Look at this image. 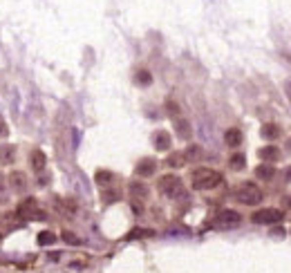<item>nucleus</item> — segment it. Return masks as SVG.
I'll use <instances>...</instances> for the list:
<instances>
[{
	"mask_svg": "<svg viewBox=\"0 0 291 273\" xmlns=\"http://www.w3.org/2000/svg\"><path fill=\"white\" fill-rule=\"evenodd\" d=\"M166 106H168V112H171V114H177V112H179V108H177L175 103H173V101H168Z\"/></svg>",
	"mask_w": 291,
	"mask_h": 273,
	"instance_id": "nucleus-26",
	"label": "nucleus"
},
{
	"mask_svg": "<svg viewBox=\"0 0 291 273\" xmlns=\"http://www.w3.org/2000/svg\"><path fill=\"white\" fill-rule=\"evenodd\" d=\"M175 130L181 139H188V137H191V126H188V121H184V119H177L175 121Z\"/></svg>",
	"mask_w": 291,
	"mask_h": 273,
	"instance_id": "nucleus-15",
	"label": "nucleus"
},
{
	"mask_svg": "<svg viewBox=\"0 0 291 273\" xmlns=\"http://www.w3.org/2000/svg\"><path fill=\"white\" fill-rule=\"evenodd\" d=\"M63 240H65L67 244H81V240H78L74 233H70V231H63Z\"/></svg>",
	"mask_w": 291,
	"mask_h": 273,
	"instance_id": "nucleus-24",
	"label": "nucleus"
},
{
	"mask_svg": "<svg viewBox=\"0 0 291 273\" xmlns=\"http://www.w3.org/2000/svg\"><path fill=\"white\" fill-rule=\"evenodd\" d=\"M260 134H262L267 141H273V139H278V137H280V128H278L275 123H267V126H262Z\"/></svg>",
	"mask_w": 291,
	"mask_h": 273,
	"instance_id": "nucleus-11",
	"label": "nucleus"
},
{
	"mask_svg": "<svg viewBox=\"0 0 291 273\" xmlns=\"http://www.w3.org/2000/svg\"><path fill=\"white\" fill-rule=\"evenodd\" d=\"M155 231L150 229H132L130 233L126 235V240H139V237H153Z\"/></svg>",
	"mask_w": 291,
	"mask_h": 273,
	"instance_id": "nucleus-17",
	"label": "nucleus"
},
{
	"mask_svg": "<svg viewBox=\"0 0 291 273\" xmlns=\"http://www.w3.org/2000/svg\"><path fill=\"white\" fill-rule=\"evenodd\" d=\"M287 179H291V168H287Z\"/></svg>",
	"mask_w": 291,
	"mask_h": 273,
	"instance_id": "nucleus-29",
	"label": "nucleus"
},
{
	"mask_svg": "<svg viewBox=\"0 0 291 273\" xmlns=\"http://www.w3.org/2000/svg\"><path fill=\"white\" fill-rule=\"evenodd\" d=\"M282 218H285V213L278 211V208H262V211L253 213V222L255 224H278L282 222Z\"/></svg>",
	"mask_w": 291,
	"mask_h": 273,
	"instance_id": "nucleus-5",
	"label": "nucleus"
},
{
	"mask_svg": "<svg viewBox=\"0 0 291 273\" xmlns=\"http://www.w3.org/2000/svg\"><path fill=\"white\" fill-rule=\"evenodd\" d=\"M14 155H16V148L9 144L0 146V164H11L14 162Z\"/></svg>",
	"mask_w": 291,
	"mask_h": 273,
	"instance_id": "nucleus-12",
	"label": "nucleus"
},
{
	"mask_svg": "<svg viewBox=\"0 0 291 273\" xmlns=\"http://www.w3.org/2000/svg\"><path fill=\"white\" fill-rule=\"evenodd\" d=\"M56 242V235L50 233V231H43V233H39V244L40 246H50Z\"/></svg>",
	"mask_w": 291,
	"mask_h": 273,
	"instance_id": "nucleus-21",
	"label": "nucleus"
},
{
	"mask_svg": "<svg viewBox=\"0 0 291 273\" xmlns=\"http://www.w3.org/2000/svg\"><path fill=\"white\" fill-rule=\"evenodd\" d=\"M110 182H112V173H110V170H99V173H97V184L108 186Z\"/></svg>",
	"mask_w": 291,
	"mask_h": 273,
	"instance_id": "nucleus-22",
	"label": "nucleus"
},
{
	"mask_svg": "<svg viewBox=\"0 0 291 273\" xmlns=\"http://www.w3.org/2000/svg\"><path fill=\"white\" fill-rule=\"evenodd\" d=\"M171 144H173V139L166 130H159V132L155 134V148H157V150H168Z\"/></svg>",
	"mask_w": 291,
	"mask_h": 273,
	"instance_id": "nucleus-9",
	"label": "nucleus"
},
{
	"mask_svg": "<svg viewBox=\"0 0 291 273\" xmlns=\"http://www.w3.org/2000/svg\"><path fill=\"white\" fill-rule=\"evenodd\" d=\"M130 195L137 197V200H143V197L148 195V188H146L143 184H139V182H132L130 184Z\"/></svg>",
	"mask_w": 291,
	"mask_h": 273,
	"instance_id": "nucleus-16",
	"label": "nucleus"
},
{
	"mask_svg": "<svg viewBox=\"0 0 291 273\" xmlns=\"http://www.w3.org/2000/svg\"><path fill=\"white\" fill-rule=\"evenodd\" d=\"M184 157H186V162H195V159H199L202 157V148L195 144H191L186 148V152H184Z\"/></svg>",
	"mask_w": 291,
	"mask_h": 273,
	"instance_id": "nucleus-19",
	"label": "nucleus"
},
{
	"mask_svg": "<svg viewBox=\"0 0 291 273\" xmlns=\"http://www.w3.org/2000/svg\"><path fill=\"white\" fill-rule=\"evenodd\" d=\"M242 222V215L237 211H231V208H226V211L217 213L213 219V226L215 229H235V226H240Z\"/></svg>",
	"mask_w": 291,
	"mask_h": 273,
	"instance_id": "nucleus-3",
	"label": "nucleus"
},
{
	"mask_svg": "<svg viewBox=\"0 0 291 273\" xmlns=\"http://www.w3.org/2000/svg\"><path fill=\"white\" fill-rule=\"evenodd\" d=\"M20 179H22V175H14V186H18V188H20V186H22Z\"/></svg>",
	"mask_w": 291,
	"mask_h": 273,
	"instance_id": "nucleus-27",
	"label": "nucleus"
},
{
	"mask_svg": "<svg viewBox=\"0 0 291 273\" xmlns=\"http://www.w3.org/2000/svg\"><path fill=\"white\" fill-rule=\"evenodd\" d=\"M137 83H141V85H150V83H153V76H150V72H146V70H139V72H137Z\"/></svg>",
	"mask_w": 291,
	"mask_h": 273,
	"instance_id": "nucleus-23",
	"label": "nucleus"
},
{
	"mask_svg": "<svg viewBox=\"0 0 291 273\" xmlns=\"http://www.w3.org/2000/svg\"><path fill=\"white\" fill-rule=\"evenodd\" d=\"M229 166H231L233 170H242V168L247 166V159H244V155H233L231 159H229Z\"/></svg>",
	"mask_w": 291,
	"mask_h": 273,
	"instance_id": "nucleus-20",
	"label": "nucleus"
},
{
	"mask_svg": "<svg viewBox=\"0 0 291 273\" xmlns=\"http://www.w3.org/2000/svg\"><path fill=\"white\" fill-rule=\"evenodd\" d=\"M157 186H159V193L166 197H177V195H181V190H184L181 188V179L175 177V175H164Z\"/></svg>",
	"mask_w": 291,
	"mask_h": 273,
	"instance_id": "nucleus-4",
	"label": "nucleus"
},
{
	"mask_svg": "<svg viewBox=\"0 0 291 273\" xmlns=\"http://www.w3.org/2000/svg\"><path fill=\"white\" fill-rule=\"evenodd\" d=\"M285 206H289V208H291V197H289V200H285Z\"/></svg>",
	"mask_w": 291,
	"mask_h": 273,
	"instance_id": "nucleus-28",
	"label": "nucleus"
},
{
	"mask_svg": "<svg viewBox=\"0 0 291 273\" xmlns=\"http://www.w3.org/2000/svg\"><path fill=\"white\" fill-rule=\"evenodd\" d=\"M45 162H47V157H45L43 150H34L32 152V168H34V170H43Z\"/></svg>",
	"mask_w": 291,
	"mask_h": 273,
	"instance_id": "nucleus-14",
	"label": "nucleus"
},
{
	"mask_svg": "<svg viewBox=\"0 0 291 273\" xmlns=\"http://www.w3.org/2000/svg\"><path fill=\"white\" fill-rule=\"evenodd\" d=\"M191 184L195 190H211L222 184V175L213 168H197L191 175Z\"/></svg>",
	"mask_w": 291,
	"mask_h": 273,
	"instance_id": "nucleus-1",
	"label": "nucleus"
},
{
	"mask_svg": "<svg viewBox=\"0 0 291 273\" xmlns=\"http://www.w3.org/2000/svg\"><path fill=\"white\" fill-rule=\"evenodd\" d=\"M258 155H260V159H262V162H278V159H280V150H278V148H275V146H264V148H260L258 150Z\"/></svg>",
	"mask_w": 291,
	"mask_h": 273,
	"instance_id": "nucleus-8",
	"label": "nucleus"
},
{
	"mask_svg": "<svg viewBox=\"0 0 291 273\" xmlns=\"http://www.w3.org/2000/svg\"><path fill=\"white\" fill-rule=\"evenodd\" d=\"M235 197L242 201V204H247V206H255V204H260L262 201V190L258 188L255 184H251V182H244V184H240L235 188Z\"/></svg>",
	"mask_w": 291,
	"mask_h": 273,
	"instance_id": "nucleus-2",
	"label": "nucleus"
},
{
	"mask_svg": "<svg viewBox=\"0 0 291 273\" xmlns=\"http://www.w3.org/2000/svg\"><path fill=\"white\" fill-rule=\"evenodd\" d=\"M155 170H157V162H155V159H141V162L137 164L139 177H150V175H155Z\"/></svg>",
	"mask_w": 291,
	"mask_h": 273,
	"instance_id": "nucleus-7",
	"label": "nucleus"
},
{
	"mask_svg": "<svg viewBox=\"0 0 291 273\" xmlns=\"http://www.w3.org/2000/svg\"><path fill=\"white\" fill-rule=\"evenodd\" d=\"M224 139H226V144L231 146V148H235V146L242 144V132H240L237 128H231V130H226Z\"/></svg>",
	"mask_w": 291,
	"mask_h": 273,
	"instance_id": "nucleus-13",
	"label": "nucleus"
},
{
	"mask_svg": "<svg viewBox=\"0 0 291 273\" xmlns=\"http://www.w3.org/2000/svg\"><path fill=\"white\" fill-rule=\"evenodd\" d=\"M255 177H260V179H273L275 177V168H273V164H260L258 168H255Z\"/></svg>",
	"mask_w": 291,
	"mask_h": 273,
	"instance_id": "nucleus-10",
	"label": "nucleus"
},
{
	"mask_svg": "<svg viewBox=\"0 0 291 273\" xmlns=\"http://www.w3.org/2000/svg\"><path fill=\"white\" fill-rule=\"evenodd\" d=\"M7 132H9V128H7V123H5V119L0 117V137H7Z\"/></svg>",
	"mask_w": 291,
	"mask_h": 273,
	"instance_id": "nucleus-25",
	"label": "nucleus"
},
{
	"mask_svg": "<svg viewBox=\"0 0 291 273\" xmlns=\"http://www.w3.org/2000/svg\"><path fill=\"white\" fill-rule=\"evenodd\" d=\"M18 215H20V218H34V219H43L45 218L43 213L36 208V201H34L32 197H27V200L18 206Z\"/></svg>",
	"mask_w": 291,
	"mask_h": 273,
	"instance_id": "nucleus-6",
	"label": "nucleus"
},
{
	"mask_svg": "<svg viewBox=\"0 0 291 273\" xmlns=\"http://www.w3.org/2000/svg\"><path fill=\"white\" fill-rule=\"evenodd\" d=\"M166 164H168L171 168H179V166L186 164V157H184V152H173V155L166 159Z\"/></svg>",
	"mask_w": 291,
	"mask_h": 273,
	"instance_id": "nucleus-18",
	"label": "nucleus"
}]
</instances>
